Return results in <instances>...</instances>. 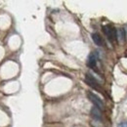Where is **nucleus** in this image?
Returning <instances> with one entry per match:
<instances>
[{
	"label": "nucleus",
	"instance_id": "f257e3e1",
	"mask_svg": "<svg viewBox=\"0 0 127 127\" xmlns=\"http://www.w3.org/2000/svg\"><path fill=\"white\" fill-rule=\"evenodd\" d=\"M87 96H88V99L94 104V106H95L96 108H98L100 111H102V110L105 109V105H104L103 101H102L97 95H95V94L92 93V92H88V93H87Z\"/></svg>",
	"mask_w": 127,
	"mask_h": 127
},
{
	"label": "nucleus",
	"instance_id": "f03ea898",
	"mask_svg": "<svg viewBox=\"0 0 127 127\" xmlns=\"http://www.w3.org/2000/svg\"><path fill=\"white\" fill-rule=\"evenodd\" d=\"M103 32L106 34V36L108 37V39L111 41V42H113L115 39H116V30L111 27V26H105L103 28Z\"/></svg>",
	"mask_w": 127,
	"mask_h": 127
},
{
	"label": "nucleus",
	"instance_id": "7ed1b4c3",
	"mask_svg": "<svg viewBox=\"0 0 127 127\" xmlns=\"http://www.w3.org/2000/svg\"><path fill=\"white\" fill-rule=\"evenodd\" d=\"M85 81H86V83H87L89 86H91L92 88L97 89V90H100V88H101V87H100V83H99V81L96 79L93 75L87 73V74L85 75Z\"/></svg>",
	"mask_w": 127,
	"mask_h": 127
},
{
	"label": "nucleus",
	"instance_id": "20e7f679",
	"mask_svg": "<svg viewBox=\"0 0 127 127\" xmlns=\"http://www.w3.org/2000/svg\"><path fill=\"white\" fill-rule=\"evenodd\" d=\"M97 60H98V56L96 53H91L88 57V60H87V65L89 67H95L96 64H97Z\"/></svg>",
	"mask_w": 127,
	"mask_h": 127
},
{
	"label": "nucleus",
	"instance_id": "39448f33",
	"mask_svg": "<svg viewBox=\"0 0 127 127\" xmlns=\"http://www.w3.org/2000/svg\"><path fill=\"white\" fill-rule=\"evenodd\" d=\"M92 39L95 42L96 45H98V46H104V44H105L102 36L100 34H98V33H93L92 34Z\"/></svg>",
	"mask_w": 127,
	"mask_h": 127
},
{
	"label": "nucleus",
	"instance_id": "423d86ee",
	"mask_svg": "<svg viewBox=\"0 0 127 127\" xmlns=\"http://www.w3.org/2000/svg\"><path fill=\"white\" fill-rule=\"evenodd\" d=\"M91 114H92L93 118H95L96 120H101L102 119V112L96 107H93L91 109Z\"/></svg>",
	"mask_w": 127,
	"mask_h": 127
},
{
	"label": "nucleus",
	"instance_id": "0eeeda50",
	"mask_svg": "<svg viewBox=\"0 0 127 127\" xmlns=\"http://www.w3.org/2000/svg\"><path fill=\"white\" fill-rule=\"evenodd\" d=\"M116 38L120 42H122V41L125 40V31L123 29H119V30L116 31Z\"/></svg>",
	"mask_w": 127,
	"mask_h": 127
},
{
	"label": "nucleus",
	"instance_id": "6e6552de",
	"mask_svg": "<svg viewBox=\"0 0 127 127\" xmlns=\"http://www.w3.org/2000/svg\"><path fill=\"white\" fill-rule=\"evenodd\" d=\"M117 127H127V122H121L118 124Z\"/></svg>",
	"mask_w": 127,
	"mask_h": 127
}]
</instances>
